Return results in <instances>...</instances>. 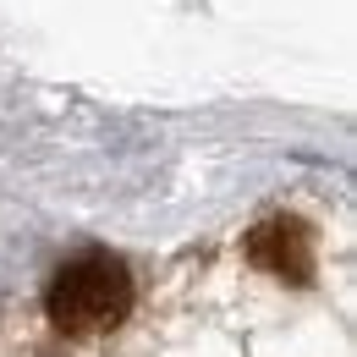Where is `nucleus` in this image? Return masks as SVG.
Instances as JSON below:
<instances>
[{"label": "nucleus", "instance_id": "1", "mask_svg": "<svg viewBox=\"0 0 357 357\" xmlns=\"http://www.w3.org/2000/svg\"><path fill=\"white\" fill-rule=\"evenodd\" d=\"M132 269L121 264L116 253H77L50 275L45 286V319L61 330V335H77V341H93V335H110L127 324L132 313Z\"/></svg>", "mask_w": 357, "mask_h": 357}, {"label": "nucleus", "instance_id": "2", "mask_svg": "<svg viewBox=\"0 0 357 357\" xmlns=\"http://www.w3.org/2000/svg\"><path fill=\"white\" fill-rule=\"evenodd\" d=\"M248 264L264 269V275H280V280H308L313 275V236L303 220H264L248 231L242 242Z\"/></svg>", "mask_w": 357, "mask_h": 357}]
</instances>
